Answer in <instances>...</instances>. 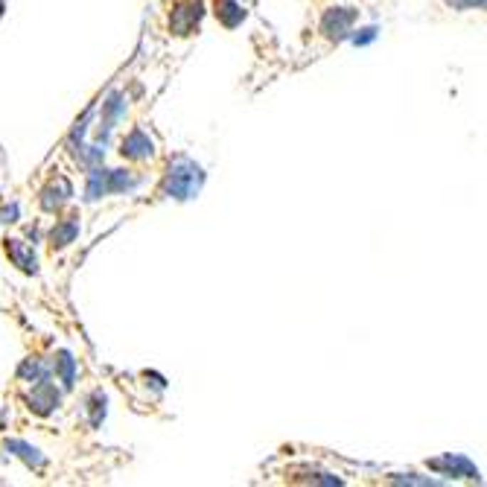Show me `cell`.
<instances>
[{
  "label": "cell",
  "instance_id": "cell-9",
  "mask_svg": "<svg viewBox=\"0 0 487 487\" xmlns=\"http://www.w3.org/2000/svg\"><path fill=\"white\" fill-rule=\"evenodd\" d=\"M73 196V187H70V181L68 178H58L53 187H47L44 190V199H41V204H44V210H58L68 199Z\"/></svg>",
  "mask_w": 487,
  "mask_h": 487
},
{
  "label": "cell",
  "instance_id": "cell-10",
  "mask_svg": "<svg viewBox=\"0 0 487 487\" xmlns=\"http://www.w3.org/2000/svg\"><path fill=\"white\" fill-rule=\"evenodd\" d=\"M216 18L234 29L236 23H242V18H246V9H242L236 0H216Z\"/></svg>",
  "mask_w": 487,
  "mask_h": 487
},
{
  "label": "cell",
  "instance_id": "cell-16",
  "mask_svg": "<svg viewBox=\"0 0 487 487\" xmlns=\"http://www.w3.org/2000/svg\"><path fill=\"white\" fill-rule=\"evenodd\" d=\"M449 4H452L455 9H481L484 0H449Z\"/></svg>",
  "mask_w": 487,
  "mask_h": 487
},
{
  "label": "cell",
  "instance_id": "cell-8",
  "mask_svg": "<svg viewBox=\"0 0 487 487\" xmlns=\"http://www.w3.org/2000/svg\"><path fill=\"white\" fill-rule=\"evenodd\" d=\"M6 254L15 260V266H21L23 271H38V266H36V251L29 248V246H23L21 239H6Z\"/></svg>",
  "mask_w": 487,
  "mask_h": 487
},
{
  "label": "cell",
  "instance_id": "cell-1",
  "mask_svg": "<svg viewBox=\"0 0 487 487\" xmlns=\"http://www.w3.org/2000/svg\"><path fill=\"white\" fill-rule=\"evenodd\" d=\"M201 181H204V172L199 164H193L190 158H175L169 164V172H167V184H164V193L169 199H193L199 190H201Z\"/></svg>",
  "mask_w": 487,
  "mask_h": 487
},
{
  "label": "cell",
  "instance_id": "cell-13",
  "mask_svg": "<svg viewBox=\"0 0 487 487\" xmlns=\"http://www.w3.org/2000/svg\"><path fill=\"white\" fill-rule=\"evenodd\" d=\"M18 377H21V379H33V382L38 385V382L50 379V368H47V365H41L38 359H26L21 368H18Z\"/></svg>",
  "mask_w": 487,
  "mask_h": 487
},
{
  "label": "cell",
  "instance_id": "cell-6",
  "mask_svg": "<svg viewBox=\"0 0 487 487\" xmlns=\"http://www.w3.org/2000/svg\"><path fill=\"white\" fill-rule=\"evenodd\" d=\"M123 158H132V161H146V158H152V152H155V143H152V137L146 135V132H140V129H135V132H129L126 135V140H123Z\"/></svg>",
  "mask_w": 487,
  "mask_h": 487
},
{
  "label": "cell",
  "instance_id": "cell-5",
  "mask_svg": "<svg viewBox=\"0 0 487 487\" xmlns=\"http://www.w3.org/2000/svg\"><path fill=\"white\" fill-rule=\"evenodd\" d=\"M58 400H62V394H58V388L56 385H50V379H44V382H38L36 385V391L29 394V409H33L36 414H50L56 406H58Z\"/></svg>",
  "mask_w": 487,
  "mask_h": 487
},
{
  "label": "cell",
  "instance_id": "cell-3",
  "mask_svg": "<svg viewBox=\"0 0 487 487\" xmlns=\"http://www.w3.org/2000/svg\"><path fill=\"white\" fill-rule=\"evenodd\" d=\"M353 21H356V12L347 9V6H339V9H330L321 21V33L330 36V38H345L350 29H353Z\"/></svg>",
  "mask_w": 487,
  "mask_h": 487
},
{
  "label": "cell",
  "instance_id": "cell-11",
  "mask_svg": "<svg viewBox=\"0 0 487 487\" xmlns=\"http://www.w3.org/2000/svg\"><path fill=\"white\" fill-rule=\"evenodd\" d=\"M6 449H12L15 455H21V459H23L29 467H44V455H41L36 446H29L26 441H9Z\"/></svg>",
  "mask_w": 487,
  "mask_h": 487
},
{
  "label": "cell",
  "instance_id": "cell-7",
  "mask_svg": "<svg viewBox=\"0 0 487 487\" xmlns=\"http://www.w3.org/2000/svg\"><path fill=\"white\" fill-rule=\"evenodd\" d=\"M76 234H79V219L68 216L62 222H56V228L50 231V246L53 248H65V246H70V242L76 239Z\"/></svg>",
  "mask_w": 487,
  "mask_h": 487
},
{
  "label": "cell",
  "instance_id": "cell-4",
  "mask_svg": "<svg viewBox=\"0 0 487 487\" xmlns=\"http://www.w3.org/2000/svg\"><path fill=\"white\" fill-rule=\"evenodd\" d=\"M429 467L432 470H438V473H444V476H455V478H478V470L464 459V455H441V459H432L429 461Z\"/></svg>",
  "mask_w": 487,
  "mask_h": 487
},
{
  "label": "cell",
  "instance_id": "cell-2",
  "mask_svg": "<svg viewBox=\"0 0 487 487\" xmlns=\"http://www.w3.org/2000/svg\"><path fill=\"white\" fill-rule=\"evenodd\" d=\"M201 15H204L201 0H187V4H178V9L169 18V26L175 29L178 36H187V33H193V29L199 26Z\"/></svg>",
  "mask_w": 487,
  "mask_h": 487
},
{
  "label": "cell",
  "instance_id": "cell-15",
  "mask_svg": "<svg viewBox=\"0 0 487 487\" xmlns=\"http://www.w3.org/2000/svg\"><path fill=\"white\" fill-rule=\"evenodd\" d=\"M377 38V26H368V29H359L353 36V44H371Z\"/></svg>",
  "mask_w": 487,
  "mask_h": 487
},
{
  "label": "cell",
  "instance_id": "cell-14",
  "mask_svg": "<svg viewBox=\"0 0 487 487\" xmlns=\"http://www.w3.org/2000/svg\"><path fill=\"white\" fill-rule=\"evenodd\" d=\"M53 368H56V374H58V377L65 379V385H68V388L73 385V377H76V362H73V356H70V353H65V350L58 353V359L53 362Z\"/></svg>",
  "mask_w": 487,
  "mask_h": 487
},
{
  "label": "cell",
  "instance_id": "cell-12",
  "mask_svg": "<svg viewBox=\"0 0 487 487\" xmlns=\"http://www.w3.org/2000/svg\"><path fill=\"white\" fill-rule=\"evenodd\" d=\"M105 172L108 169H103V167H94L88 172V187H85V199L88 201H97L105 193Z\"/></svg>",
  "mask_w": 487,
  "mask_h": 487
}]
</instances>
